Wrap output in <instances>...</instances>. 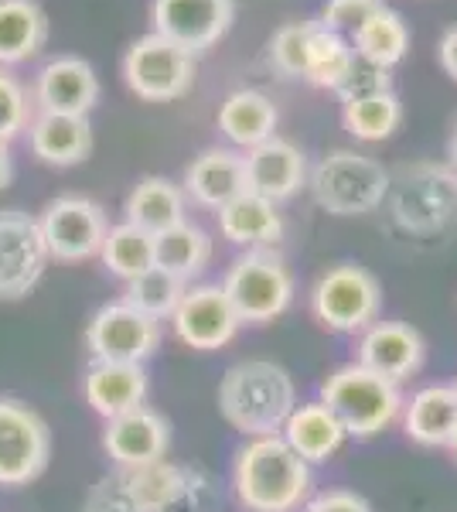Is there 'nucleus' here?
I'll use <instances>...</instances> for the list:
<instances>
[{"label":"nucleus","instance_id":"49530a36","mask_svg":"<svg viewBox=\"0 0 457 512\" xmlns=\"http://www.w3.org/2000/svg\"><path fill=\"white\" fill-rule=\"evenodd\" d=\"M451 386H454V393H457V379H454V383H451Z\"/></svg>","mask_w":457,"mask_h":512},{"label":"nucleus","instance_id":"a211bd4d","mask_svg":"<svg viewBox=\"0 0 457 512\" xmlns=\"http://www.w3.org/2000/svg\"><path fill=\"white\" fill-rule=\"evenodd\" d=\"M246 188L270 202H287L307 185V158L304 151L287 137L273 134L263 144L246 151Z\"/></svg>","mask_w":457,"mask_h":512},{"label":"nucleus","instance_id":"20e7f679","mask_svg":"<svg viewBox=\"0 0 457 512\" xmlns=\"http://www.w3.org/2000/svg\"><path fill=\"white\" fill-rule=\"evenodd\" d=\"M318 400L338 417L345 434L355 441H369V437L389 431L400 420L406 403L400 383L372 373L359 362H345L335 373L324 376Z\"/></svg>","mask_w":457,"mask_h":512},{"label":"nucleus","instance_id":"6e6552de","mask_svg":"<svg viewBox=\"0 0 457 512\" xmlns=\"http://www.w3.org/2000/svg\"><path fill=\"white\" fill-rule=\"evenodd\" d=\"M52 461V431L35 407L0 396V489H24Z\"/></svg>","mask_w":457,"mask_h":512},{"label":"nucleus","instance_id":"f8f14e48","mask_svg":"<svg viewBox=\"0 0 457 512\" xmlns=\"http://www.w3.org/2000/svg\"><path fill=\"white\" fill-rule=\"evenodd\" d=\"M48 246L38 216L24 209H0V301H21L45 277Z\"/></svg>","mask_w":457,"mask_h":512},{"label":"nucleus","instance_id":"423d86ee","mask_svg":"<svg viewBox=\"0 0 457 512\" xmlns=\"http://www.w3.org/2000/svg\"><path fill=\"white\" fill-rule=\"evenodd\" d=\"M243 325H270L294 304V274L277 250H246L222 280Z\"/></svg>","mask_w":457,"mask_h":512},{"label":"nucleus","instance_id":"cd10ccee","mask_svg":"<svg viewBox=\"0 0 457 512\" xmlns=\"http://www.w3.org/2000/svg\"><path fill=\"white\" fill-rule=\"evenodd\" d=\"M209 260H212V236L202 226H195V222L185 219L154 236V267L168 270L181 284H191L195 277H202Z\"/></svg>","mask_w":457,"mask_h":512},{"label":"nucleus","instance_id":"4be33fe9","mask_svg":"<svg viewBox=\"0 0 457 512\" xmlns=\"http://www.w3.org/2000/svg\"><path fill=\"white\" fill-rule=\"evenodd\" d=\"M215 216H219L222 239L232 246H243V250H273L284 239V216L277 212V202L256 192L232 198Z\"/></svg>","mask_w":457,"mask_h":512},{"label":"nucleus","instance_id":"0eeeda50","mask_svg":"<svg viewBox=\"0 0 457 512\" xmlns=\"http://www.w3.org/2000/svg\"><path fill=\"white\" fill-rule=\"evenodd\" d=\"M382 311V284L359 263L324 270L311 287V315L321 328L338 335H362Z\"/></svg>","mask_w":457,"mask_h":512},{"label":"nucleus","instance_id":"aec40b11","mask_svg":"<svg viewBox=\"0 0 457 512\" xmlns=\"http://www.w3.org/2000/svg\"><path fill=\"white\" fill-rule=\"evenodd\" d=\"M147 390H151L147 369L134 366V362H89L86 376H82V396L93 407V414L103 420L144 407Z\"/></svg>","mask_w":457,"mask_h":512},{"label":"nucleus","instance_id":"ea45409f","mask_svg":"<svg viewBox=\"0 0 457 512\" xmlns=\"http://www.w3.org/2000/svg\"><path fill=\"white\" fill-rule=\"evenodd\" d=\"M386 89H393V76H389V69H376V65H355L352 76L342 82V89H338V96H342V103L348 99H362V96H376V93H386Z\"/></svg>","mask_w":457,"mask_h":512},{"label":"nucleus","instance_id":"5701e85b","mask_svg":"<svg viewBox=\"0 0 457 512\" xmlns=\"http://www.w3.org/2000/svg\"><path fill=\"white\" fill-rule=\"evenodd\" d=\"M280 437H284L290 444V451H294L297 458H304L307 465H324V461H331L348 441L345 427L338 424V417L331 414L321 400L297 403Z\"/></svg>","mask_w":457,"mask_h":512},{"label":"nucleus","instance_id":"f704fd0d","mask_svg":"<svg viewBox=\"0 0 457 512\" xmlns=\"http://www.w3.org/2000/svg\"><path fill=\"white\" fill-rule=\"evenodd\" d=\"M31 117H35L31 89L11 69H0V144H11L14 137L28 134Z\"/></svg>","mask_w":457,"mask_h":512},{"label":"nucleus","instance_id":"2f4dec72","mask_svg":"<svg viewBox=\"0 0 457 512\" xmlns=\"http://www.w3.org/2000/svg\"><path fill=\"white\" fill-rule=\"evenodd\" d=\"M400 123H403V103L393 89L342 103V127L355 140H365V144H379V140L393 137L400 130Z\"/></svg>","mask_w":457,"mask_h":512},{"label":"nucleus","instance_id":"e433bc0d","mask_svg":"<svg viewBox=\"0 0 457 512\" xmlns=\"http://www.w3.org/2000/svg\"><path fill=\"white\" fill-rule=\"evenodd\" d=\"M386 7V0H324L321 7V24L338 35H352L359 24H365L372 14H379Z\"/></svg>","mask_w":457,"mask_h":512},{"label":"nucleus","instance_id":"c85d7f7f","mask_svg":"<svg viewBox=\"0 0 457 512\" xmlns=\"http://www.w3.org/2000/svg\"><path fill=\"white\" fill-rule=\"evenodd\" d=\"M355 48V59L365 65H376V69H393L406 59L410 52V28L400 18V11L393 7H382L379 14H372L369 21L359 24V28L348 35Z\"/></svg>","mask_w":457,"mask_h":512},{"label":"nucleus","instance_id":"7ed1b4c3","mask_svg":"<svg viewBox=\"0 0 457 512\" xmlns=\"http://www.w3.org/2000/svg\"><path fill=\"white\" fill-rule=\"evenodd\" d=\"M386 212L410 236H440L457 222V171L440 161H410L389 171Z\"/></svg>","mask_w":457,"mask_h":512},{"label":"nucleus","instance_id":"7c9ffc66","mask_svg":"<svg viewBox=\"0 0 457 512\" xmlns=\"http://www.w3.org/2000/svg\"><path fill=\"white\" fill-rule=\"evenodd\" d=\"M123 489L134 499L140 512H171L174 502L181 499L188 485V468L171 465V461H154L144 468H130V472H116Z\"/></svg>","mask_w":457,"mask_h":512},{"label":"nucleus","instance_id":"1a4fd4ad","mask_svg":"<svg viewBox=\"0 0 457 512\" xmlns=\"http://www.w3.org/2000/svg\"><path fill=\"white\" fill-rule=\"evenodd\" d=\"M123 82L137 99L171 103L195 86V59L161 35H144L123 55Z\"/></svg>","mask_w":457,"mask_h":512},{"label":"nucleus","instance_id":"a878e982","mask_svg":"<svg viewBox=\"0 0 457 512\" xmlns=\"http://www.w3.org/2000/svg\"><path fill=\"white\" fill-rule=\"evenodd\" d=\"M123 212H127V222H134L144 233H164V229L178 226V222L188 219V195L181 185H174L171 178L164 175H147L134 185V192L123 202Z\"/></svg>","mask_w":457,"mask_h":512},{"label":"nucleus","instance_id":"37998d69","mask_svg":"<svg viewBox=\"0 0 457 512\" xmlns=\"http://www.w3.org/2000/svg\"><path fill=\"white\" fill-rule=\"evenodd\" d=\"M14 181V154L11 144H0V192Z\"/></svg>","mask_w":457,"mask_h":512},{"label":"nucleus","instance_id":"473e14b6","mask_svg":"<svg viewBox=\"0 0 457 512\" xmlns=\"http://www.w3.org/2000/svg\"><path fill=\"white\" fill-rule=\"evenodd\" d=\"M99 260H103V267L113 277L130 284L134 277L154 267V236L123 219L120 226H110V233L103 239V250H99Z\"/></svg>","mask_w":457,"mask_h":512},{"label":"nucleus","instance_id":"f3484780","mask_svg":"<svg viewBox=\"0 0 457 512\" xmlns=\"http://www.w3.org/2000/svg\"><path fill=\"white\" fill-rule=\"evenodd\" d=\"M423 359H427V342L406 321H372L359 335V349H355L359 366L393 379V383L417 376Z\"/></svg>","mask_w":457,"mask_h":512},{"label":"nucleus","instance_id":"f03ea898","mask_svg":"<svg viewBox=\"0 0 457 512\" xmlns=\"http://www.w3.org/2000/svg\"><path fill=\"white\" fill-rule=\"evenodd\" d=\"M297 407V386L280 362L246 359L226 369L219 383V414L236 434L273 437Z\"/></svg>","mask_w":457,"mask_h":512},{"label":"nucleus","instance_id":"f257e3e1","mask_svg":"<svg viewBox=\"0 0 457 512\" xmlns=\"http://www.w3.org/2000/svg\"><path fill=\"white\" fill-rule=\"evenodd\" d=\"M311 485V465L280 434L249 437L232 458V489L246 512H297Z\"/></svg>","mask_w":457,"mask_h":512},{"label":"nucleus","instance_id":"a18cd8bd","mask_svg":"<svg viewBox=\"0 0 457 512\" xmlns=\"http://www.w3.org/2000/svg\"><path fill=\"white\" fill-rule=\"evenodd\" d=\"M447 451H451V458L457 461V420H454V427H451V437H447V444H444Z\"/></svg>","mask_w":457,"mask_h":512},{"label":"nucleus","instance_id":"393cba45","mask_svg":"<svg viewBox=\"0 0 457 512\" xmlns=\"http://www.w3.org/2000/svg\"><path fill=\"white\" fill-rule=\"evenodd\" d=\"M215 120H219V130L229 144L249 151V147L263 144V140L277 134L280 113L273 106V99L267 93H260V89H236V93L222 99Z\"/></svg>","mask_w":457,"mask_h":512},{"label":"nucleus","instance_id":"58836bf2","mask_svg":"<svg viewBox=\"0 0 457 512\" xmlns=\"http://www.w3.org/2000/svg\"><path fill=\"white\" fill-rule=\"evenodd\" d=\"M219 506H222V495L215 489L212 478L188 468V485L181 492V499L171 506V512H215Z\"/></svg>","mask_w":457,"mask_h":512},{"label":"nucleus","instance_id":"9d476101","mask_svg":"<svg viewBox=\"0 0 457 512\" xmlns=\"http://www.w3.org/2000/svg\"><path fill=\"white\" fill-rule=\"evenodd\" d=\"M41 236H45L48 256L58 263L93 260L103 250V239L110 233L103 205L86 195H58L41 209L38 216Z\"/></svg>","mask_w":457,"mask_h":512},{"label":"nucleus","instance_id":"6ab92c4d","mask_svg":"<svg viewBox=\"0 0 457 512\" xmlns=\"http://www.w3.org/2000/svg\"><path fill=\"white\" fill-rule=\"evenodd\" d=\"M181 188H185V195L195 205L219 212L232 198L249 192L243 154L229 151V147H209V151H202L198 158H191Z\"/></svg>","mask_w":457,"mask_h":512},{"label":"nucleus","instance_id":"c9c22d12","mask_svg":"<svg viewBox=\"0 0 457 512\" xmlns=\"http://www.w3.org/2000/svg\"><path fill=\"white\" fill-rule=\"evenodd\" d=\"M314 21H287L270 38V65L287 79H304L307 41H311Z\"/></svg>","mask_w":457,"mask_h":512},{"label":"nucleus","instance_id":"72a5a7b5","mask_svg":"<svg viewBox=\"0 0 457 512\" xmlns=\"http://www.w3.org/2000/svg\"><path fill=\"white\" fill-rule=\"evenodd\" d=\"M185 291H188V284H181L174 274H168V270H161V267H151L140 277L130 280L127 291H123V301L134 304V308L144 311V315L164 321L174 315V308H178V301L185 297Z\"/></svg>","mask_w":457,"mask_h":512},{"label":"nucleus","instance_id":"9b49d317","mask_svg":"<svg viewBox=\"0 0 457 512\" xmlns=\"http://www.w3.org/2000/svg\"><path fill=\"white\" fill-rule=\"evenodd\" d=\"M161 345V321L137 311L134 304L110 301L89 318L86 349L93 362H134L144 366Z\"/></svg>","mask_w":457,"mask_h":512},{"label":"nucleus","instance_id":"a19ab883","mask_svg":"<svg viewBox=\"0 0 457 512\" xmlns=\"http://www.w3.org/2000/svg\"><path fill=\"white\" fill-rule=\"evenodd\" d=\"M304 512H376L369 499L352 489H328L304 502Z\"/></svg>","mask_w":457,"mask_h":512},{"label":"nucleus","instance_id":"c756f323","mask_svg":"<svg viewBox=\"0 0 457 512\" xmlns=\"http://www.w3.org/2000/svg\"><path fill=\"white\" fill-rule=\"evenodd\" d=\"M355 65H359V59H355L352 41H348L345 35H338V31L324 28L321 21H314L311 41H307L304 82L338 93V89H342V82L352 76Z\"/></svg>","mask_w":457,"mask_h":512},{"label":"nucleus","instance_id":"79ce46f5","mask_svg":"<svg viewBox=\"0 0 457 512\" xmlns=\"http://www.w3.org/2000/svg\"><path fill=\"white\" fill-rule=\"evenodd\" d=\"M437 59H440V69H444L447 76L457 82V24H454V28H447L444 35H440Z\"/></svg>","mask_w":457,"mask_h":512},{"label":"nucleus","instance_id":"4468645a","mask_svg":"<svg viewBox=\"0 0 457 512\" xmlns=\"http://www.w3.org/2000/svg\"><path fill=\"white\" fill-rule=\"evenodd\" d=\"M168 321L174 335H178V342L195 352L226 349L232 338L239 335V328H243V321H239L229 294L222 291V284L188 287Z\"/></svg>","mask_w":457,"mask_h":512},{"label":"nucleus","instance_id":"dca6fc26","mask_svg":"<svg viewBox=\"0 0 457 512\" xmlns=\"http://www.w3.org/2000/svg\"><path fill=\"white\" fill-rule=\"evenodd\" d=\"M168 448H171L168 420L147 407V403L106 420V427H103V451L116 465V472H130V468H144V465H154V461H164Z\"/></svg>","mask_w":457,"mask_h":512},{"label":"nucleus","instance_id":"2eb2a0df","mask_svg":"<svg viewBox=\"0 0 457 512\" xmlns=\"http://www.w3.org/2000/svg\"><path fill=\"white\" fill-rule=\"evenodd\" d=\"M35 113H62V117H89L99 103V76L79 55H55L38 69L31 86Z\"/></svg>","mask_w":457,"mask_h":512},{"label":"nucleus","instance_id":"39448f33","mask_svg":"<svg viewBox=\"0 0 457 512\" xmlns=\"http://www.w3.org/2000/svg\"><path fill=\"white\" fill-rule=\"evenodd\" d=\"M307 188H311L314 205L328 216H369L386 202L389 171L369 154L338 147L307 171Z\"/></svg>","mask_w":457,"mask_h":512},{"label":"nucleus","instance_id":"bb28decb","mask_svg":"<svg viewBox=\"0 0 457 512\" xmlns=\"http://www.w3.org/2000/svg\"><path fill=\"white\" fill-rule=\"evenodd\" d=\"M45 41L48 14L38 0H0V69L35 59Z\"/></svg>","mask_w":457,"mask_h":512},{"label":"nucleus","instance_id":"c03bdc74","mask_svg":"<svg viewBox=\"0 0 457 512\" xmlns=\"http://www.w3.org/2000/svg\"><path fill=\"white\" fill-rule=\"evenodd\" d=\"M447 164H451V168L457 171V123H454V134H451V144H447Z\"/></svg>","mask_w":457,"mask_h":512},{"label":"nucleus","instance_id":"4c0bfd02","mask_svg":"<svg viewBox=\"0 0 457 512\" xmlns=\"http://www.w3.org/2000/svg\"><path fill=\"white\" fill-rule=\"evenodd\" d=\"M79 512H140V509L134 506L127 489H123L120 475H110V478H99L93 489L86 492Z\"/></svg>","mask_w":457,"mask_h":512},{"label":"nucleus","instance_id":"ddd939ff","mask_svg":"<svg viewBox=\"0 0 457 512\" xmlns=\"http://www.w3.org/2000/svg\"><path fill=\"white\" fill-rule=\"evenodd\" d=\"M236 21V0H154V35L185 48L191 59L205 55L229 35Z\"/></svg>","mask_w":457,"mask_h":512},{"label":"nucleus","instance_id":"412c9836","mask_svg":"<svg viewBox=\"0 0 457 512\" xmlns=\"http://www.w3.org/2000/svg\"><path fill=\"white\" fill-rule=\"evenodd\" d=\"M28 147L48 168H76L93 154V123L89 117L35 113L28 123Z\"/></svg>","mask_w":457,"mask_h":512},{"label":"nucleus","instance_id":"b1692460","mask_svg":"<svg viewBox=\"0 0 457 512\" xmlns=\"http://www.w3.org/2000/svg\"><path fill=\"white\" fill-rule=\"evenodd\" d=\"M403 434L417 448H444L457 420V393L454 386L430 383L403 403Z\"/></svg>","mask_w":457,"mask_h":512}]
</instances>
